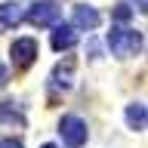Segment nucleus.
<instances>
[{"label":"nucleus","mask_w":148,"mask_h":148,"mask_svg":"<svg viewBox=\"0 0 148 148\" xmlns=\"http://www.w3.org/2000/svg\"><path fill=\"white\" fill-rule=\"evenodd\" d=\"M108 49L117 56V59L139 56V53H142V31L127 28V25H114L108 31Z\"/></svg>","instance_id":"nucleus-1"},{"label":"nucleus","mask_w":148,"mask_h":148,"mask_svg":"<svg viewBox=\"0 0 148 148\" xmlns=\"http://www.w3.org/2000/svg\"><path fill=\"white\" fill-rule=\"evenodd\" d=\"M62 16V6L56 0H37L31 9H25V18L31 22L34 28H46V25H56Z\"/></svg>","instance_id":"nucleus-2"},{"label":"nucleus","mask_w":148,"mask_h":148,"mask_svg":"<svg viewBox=\"0 0 148 148\" xmlns=\"http://www.w3.org/2000/svg\"><path fill=\"white\" fill-rule=\"evenodd\" d=\"M59 133H62V142L68 148H80L86 142V123L77 114H65L62 123H59Z\"/></svg>","instance_id":"nucleus-3"},{"label":"nucleus","mask_w":148,"mask_h":148,"mask_svg":"<svg viewBox=\"0 0 148 148\" xmlns=\"http://www.w3.org/2000/svg\"><path fill=\"white\" fill-rule=\"evenodd\" d=\"M9 56H12V65H16V68L34 65V59H37V40H34V37H18L16 43L9 46Z\"/></svg>","instance_id":"nucleus-4"},{"label":"nucleus","mask_w":148,"mask_h":148,"mask_svg":"<svg viewBox=\"0 0 148 148\" xmlns=\"http://www.w3.org/2000/svg\"><path fill=\"white\" fill-rule=\"evenodd\" d=\"M25 3H18V0H6V3H0V31H6V28H16L22 18H25Z\"/></svg>","instance_id":"nucleus-5"},{"label":"nucleus","mask_w":148,"mask_h":148,"mask_svg":"<svg viewBox=\"0 0 148 148\" xmlns=\"http://www.w3.org/2000/svg\"><path fill=\"white\" fill-rule=\"evenodd\" d=\"M74 43H77V28L65 25V22H56L53 25V49L62 53V49H71Z\"/></svg>","instance_id":"nucleus-6"},{"label":"nucleus","mask_w":148,"mask_h":148,"mask_svg":"<svg viewBox=\"0 0 148 148\" xmlns=\"http://www.w3.org/2000/svg\"><path fill=\"white\" fill-rule=\"evenodd\" d=\"M71 22H74V28H80V31H96V28L102 25V16L92 6H74Z\"/></svg>","instance_id":"nucleus-7"},{"label":"nucleus","mask_w":148,"mask_h":148,"mask_svg":"<svg viewBox=\"0 0 148 148\" xmlns=\"http://www.w3.org/2000/svg\"><path fill=\"white\" fill-rule=\"evenodd\" d=\"M0 123H16V127H25L28 120H25V114H22L12 102H0Z\"/></svg>","instance_id":"nucleus-8"},{"label":"nucleus","mask_w":148,"mask_h":148,"mask_svg":"<svg viewBox=\"0 0 148 148\" xmlns=\"http://www.w3.org/2000/svg\"><path fill=\"white\" fill-rule=\"evenodd\" d=\"M71 77H74V65H71V62L56 65V71H53V86H62V90H68V86L74 83Z\"/></svg>","instance_id":"nucleus-9"},{"label":"nucleus","mask_w":148,"mask_h":148,"mask_svg":"<svg viewBox=\"0 0 148 148\" xmlns=\"http://www.w3.org/2000/svg\"><path fill=\"white\" fill-rule=\"evenodd\" d=\"M127 123L133 130H145V105H142V102L127 105Z\"/></svg>","instance_id":"nucleus-10"},{"label":"nucleus","mask_w":148,"mask_h":148,"mask_svg":"<svg viewBox=\"0 0 148 148\" xmlns=\"http://www.w3.org/2000/svg\"><path fill=\"white\" fill-rule=\"evenodd\" d=\"M130 16H133V9H130V6H127V3H120V6H117V9H114V18H117V22H127V18H130Z\"/></svg>","instance_id":"nucleus-11"},{"label":"nucleus","mask_w":148,"mask_h":148,"mask_svg":"<svg viewBox=\"0 0 148 148\" xmlns=\"http://www.w3.org/2000/svg\"><path fill=\"white\" fill-rule=\"evenodd\" d=\"M0 148H22V142H18V139H3Z\"/></svg>","instance_id":"nucleus-12"},{"label":"nucleus","mask_w":148,"mask_h":148,"mask_svg":"<svg viewBox=\"0 0 148 148\" xmlns=\"http://www.w3.org/2000/svg\"><path fill=\"white\" fill-rule=\"evenodd\" d=\"M133 6H136L139 12H145V9H148V0H133Z\"/></svg>","instance_id":"nucleus-13"},{"label":"nucleus","mask_w":148,"mask_h":148,"mask_svg":"<svg viewBox=\"0 0 148 148\" xmlns=\"http://www.w3.org/2000/svg\"><path fill=\"white\" fill-rule=\"evenodd\" d=\"M6 77H9V74H6V65H0V86H6Z\"/></svg>","instance_id":"nucleus-14"},{"label":"nucleus","mask_w":148,"mask_h":148,"mask_svg":"<svg viewBox=\"0 0 148 148\" xmlns=\"http://www.w3.org/2000/svg\"><path fill=\"white\" fill-rule=\"evenodd\" d=\"M43 148H56V145H43Z\"/></svg>","instance_id":"nucleus-15"}]
</instances>
